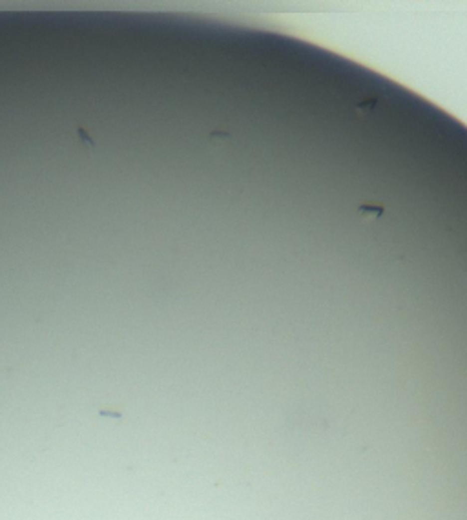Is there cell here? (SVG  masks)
<instances>
[{"label":"cell","instance_id":"6da1fadb","mask_svg":"<svg viewBox=\"0 0 467 520\" xmlns=\"http://www.w3.org/2000/svg\"><path fill=\"white\" fill-rule=\"evenodd\" d=\"M382 212H383L382 207H361L360 208L361 216H369V218H378V216H382Z\"/></svg>","mask_w":467,"mask_h":520}]
</instances>
